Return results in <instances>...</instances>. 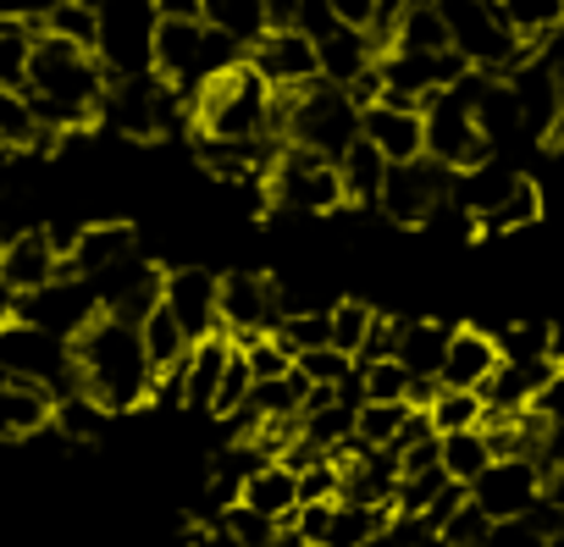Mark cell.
<instances>
[{
  "instance_id": "obj_16",
  "label": "cell",
  "mask_w": 564,
  "mask_h": 547,
  "mask_svg": "<svg viewBox=\"0 0 564 547\" xmlns=\"http://www.w3.org/2000/svg\"><path fill=\"white\" fill-rule=\"evenodd\" d=\"M542 464L536 459H492L476 481H470V497L492 514V519H525L536 503H542Z\"/></svg>"
},
{
  "instance_id": "obj_52",
  "label": "cell",
  "mask_w": 564,
  "mask_h": 547,
  "mask_svg": "<svg viewBox=\"0 0 564 547\" xmlns=\"http://www.w3.org/2000/svg\"><path fill=\"white\" fill-rule=\"evenodd\" d=\"M547 62H553V73H558V84H564V40L553 45V56H547Z\"/></svg>"
},
{
  "instance_id": "obj_21",
  "label": "cell",
  "mask_w": 564,
  "mask_h": 547,
  "mask_svg": "<svg viewBox=\"0 0 564 547\" xmlns=\"http://www.w3.org/2000/svg\"><path fill=\"white\" fill-rule=\"evenodd\" d=\"M498 365H503V349H498L492 332H481V327H454L437 382H443V387H481Z\"/></svg>"
},
{
  "instance_id": "obj_49",
  "label": "cell",
  "mask_w": 564,
  "mask_h": 547,
  "mask_svg": "<svg viewBox=\"0 0 564 547\" xmlns=\"http://www.w3.org/2000/svg\"><path fill=\"white\" fill-rule=\"evenodd\" d=\"M327 7L344 29H371L377 23V0H327Z\"/></svg>"
},
{
  "instance_id": "obj_24",
  "label": "cell",
  "mask_w": 564,
  "mask_h": 547,
  "mask_svg": "<svg viewBox=\"0 0 564 547\" xmlns=\"http://www.w3.org/2000/svg\"><path fill=\"white\" fill-rule=\"evenodd\" d=\"M316 45H322V78H327V84H344V89H349L366 67H377V56H382V45L371 40V29H344V23H338L333 34H322Z\"/></svg>"
},
{
  "instance_id": "obj_4",
  "label": "cell",
  "mask_w": 564,
  "mask_h": 547,
  "mask_svg": "<svg viewBox=\"0 0 564 547\" xmlns=\"http://www.w3.org/2000/svg\"><path fill=\"white\" fill-rule=\"evenodd\" d=\"M276 139L282 144H305L327 161H338L360 139V106L344 84H305L294 95H276Z\"/></svg>"
},
{
  "instance_id": "obj_27",
  "label": "cell",
  "mask_w": 564,
  "mask_h": 547,
  "mask_svg": "<svg viewBox=\"0 0 564 547\" xmlns=\"http://www.w3.org/2000/svg\"><path fill=\"white\" fill-rule=\"evenodd\" d=\"M338 177H344V199H349V205H377V199H382V183H388V155L360 133V139L338 155Z\"/></svg>"
},
{
  "instance_id": "obj_38",
  "label": "cell",
  "mask_w": 564,
  "mask_h": 547,
  "mask_svg": "<svg viewBox=\"0 0 564 547\" xmlns=\"http://www.w3.org/2000/svg\"><path fill=\"white\" fill-rule=\"evenodd\" d=\"M249 393H254V371H249L243 349H232V360H227V371H221V382H216V393H210V415L232 420V415L249 404Z\"/></svg>"
},
{
  "instance_id": "obj_32",
  "label": "cell",
  "mask_w": 564,
  "mask_h": 547,
  "mask_svg": "<svg viewBox=\"0 0 564 547\" xmlns=\"http://www.w3.org/2000/svg\"><path fill=\"white\" fill-rule=\"evenodd\" d=\"M205 23L221 29L227 40H238V45H254L271 29L265 0H205Z\"/></svg>"
},
{
  "instance_id": "obj_18",
  "label": "cell",
  "mask_w": 564,
  "mask_h": 547,
  "mask_svg": "<svg viewBox=\"0 0 564 547\" xmlns=\"http://www.w3.org/2000/svg\"><path fill=\"white\" fill-rule=\"evenodd\" d=\"M360 133L388 155V166L426 155V111L410 106V100H393V95L371 100V106L360 111Z\"/></svg>"
},
{
  "instance_id": "obj_51",
  "label": "cell",
  "mask_w": 564,
  "mask_h": 547,
  "mask_svg": "<svg viewBox=\"0 0 564 547\" xmlns=\"http://www.w3.org/2000/svg\"><path fill=\"white\" fill-rule=\"evenodd\" d=\"M547 360L564 365V327H547Z\"/></svg>"
},
{
  "instance_id": "obj_45",
  "label": "cell",
  "mask_w": 564,
  "mask_h": 547,
  "mask_svg": "<svg viewBox=\"0 0 564 547\" xmlns=\"http://www.w3.org/2000/svg\"><path fill=\"white\" fill-rule=\"evenodd\" d=\"M492 338H498L503 360H514V365L547 360V327H536V321H514V327H503V332H492Z\"/></svg>"
},
{
  "instance_id": "obj_46",
  "label": "cell",
  "mask_w": 564,
  "mask_h": 547,
  "mask_svg": "<svg viewBox=\"0 0 564 547\" xmlns=\"http://www.w3.org/2000/svg\"><path fill=\"white\" fill-rule=\"evenodd\" d=\"M481 547H553V541H547V530L536 519H492Z\"/></svg>"
},
{
  "instance_id": "obj_34",
  "label": "cell",
  "mask_w": 564,
  "mask_h": 547,
  "mask_svg": "<svg viewBox=\"0 0 564 547\" xmlns=\"http://www.w3.org/2000/svg\"><path fill=\"white\" fill-rule=\"evenodd\" d=\"M388 514H393V508H377V503L338 497V508H333V525H327L322 547H360L371 530H382V525H388Z\"/></svg>"
},
{
  "instance_id": "obj_25",
  "label": "cell",
  "mask_w": 564,
  "mask_h": 547,
  "mask_svg": "<svg viewBox=\"0 0 564 547\" xmlns=\"http://www.w3.org/2000/svg\"><path fill=\"white\" fill-rule=\"evenodd\" d=\"M238 497H243L249 508L271 514V519H289V514L300 508V470L282 464V459H265V464L249 470V481H243Z\"/></svg>"
},
{
  "instance_id": "obj_14",
  "label": "cell",
  "mask_w": 564,
  "mask_h": 547,
  "mask_svg": "<svg viewBox=\"0 0 564 547\" xmlns=\"http://www.w3.org/2000/svg\"><path fill=\"white\" fill-rule=\"evenodd\" d=\"M62 271H67V249L56 243V232L18 227V232L0 238V283H7L18 299L34 294V288H45V283H56Z\"/></svg>"
},
{
  "instance_id": "obj_23",
  "label": "cell",
  "mask_w": 564,
  "mask_h": 547,
  "mask_svg": "<svg viewBox=\"0 0 564 547\" xmlns=\"http://www.w3.org/2000/svg\"><path fill=\"white\" fill-rule=\"evenodd\" d=\"M542 210H547V199H542V183L536 177H514L481 216H470L476 221V232H487V238H503V232H520V227H536L542 221Z\"/></svg>"
},
{
  "instance_id": "obj_1",
  "label": "cell",
  "mask_w": 564,
  "mask_h": 547,
  "mask_svg": "<svg viewBox=\"0 0 564 547\" xmlns=\"http://www.w3.org/2000/svg\"><path fill=\"white\" fill-rule=\"evenodd\" d=\"M106 84L111 73L100 67V56L89 45H73L62 34H34V56H29V106L40 117L45 133H73L84 122L100 117V100H106Z\"/></svg>"
},
{
  "instance_id": "obj_54",
  "label": "cell",
  "mask_w": 564,
  "mask_h": 547,
  "mask_svg": "<svg viewBox=\"0 0 564 547\" xmlns=\"http://www.w3.org/2000/svg\"><path fill=\"white\" fill-rule=\"evenodd\" d=\"M0 382H12V371H0Z\"/></svg>"
},
{
  "instance_id": "obj_39",
  "label": "cell",
  "mask_w": 564,
  "mask_h": 547,
  "mask_svg": "<svg viewBox=\"0 0 564 547\" xmlns=\"http://www.w3.org/2000/svg\"><path fill=\"white\" fill-rule=\"evenodd\" d=\"M243 349V360H249V371H254V382H276V376H289L294 371V349L282 343L276 332H254L249 343H238Z\"/></svg>"
},
{
  "instance_id": "obj_35",
  "label": "cell",
  "mask_w": 564,
  "mask_h": 547,
  "mask_svg": "<svg viewBox=\"0 0 564 547\" xmlns=\"http://www.w3.org/2000/svg\"><path fill=\"white\" fill-rule=\"evenodd\" d=\"M34 34H40V23H23V18H0V89H23V84H29Z\"/></svg>"
},
{
  "instance_id": "obj_7",
  "label": "cell",
  "mask_w": 564,
  "mask_h": 547,
  "mask_svg": "<svg viewBox=\"0 0 564 547\" xmlns=\"http://www.w3.org/2000/svg\"><path fill=\"white\" fill-rule=\"evenodd\" d=\"M265 199L282 205V210H305V216H322V210H338L349 205L344 199V177H338V161L305 150V144H282L271 172H265Z\"/></svg>"
},
{
  "instance_id": "obj_19",
  "label": "cell",
  "mask_w": 564,
  "mask_h": 547,
  "mask_svg": "<svg viewBox=\"0 0 564 547\" xmlns=\"http://www.w3.org/2000/svg\"><path fill=\"white\" fill-rule=\"evenodd\" d=\"M95 294H100V310L106 316L144 321L161 305V271L144 265L139 254H128L122 265H111V271H100V277H95Z\"/></svg>"
},
{
  "instance_id": "obj_47",
  "label": "cell",
  "mask_w": 564,
  "mask_h": 547,
  "mask_svg": "<svg viewBox=\"0 0 564 547\" xmlns=\"http://www.w3.org/2000/svg\"><path fill=\"white\" fill-rule=\"evenodd\" d=\"M399 327H404V316H382V310H377V321H371V332H366V343H360V365L399 354Z\"/></svg>"
},
{
  "instance_id": "obj_2",
  "label": "cell",
  "mask_w": 564,
  "mask_h": 547,
  "mask_svg": "<svg viewBox=\"0 0 564 547\" xmlns=\"http://www.w3.org/2000/svg\"><path fill=\"white\" fill-rule=\"evenodd\" d=\"M73 360H78V387H84L89 398H100L111 415L150 404L155 365H150V354H144L139 321H122V316H106V310H100V316L73 338Z\"/></svg>"
},
{
  "instance_id": "obj_44",
  "label": "cell",
  "mask_w": 564,
  "mask_h": 547,
  "mask_svg": "<svg viewBox=\"0 0 564 547\" xmlns=\"http://www.w3.org/2000/svg\"><path fill=\"white\" fill-rule=\"evenodd\" d=\"M276 338L282 343H289L294 354H305V349H322V343H333V321H327V310L322 316H311V310H289V316H282L276 321Z\"/></svg>"
},
{
  "instance_id": "obj_50",
  "label": "cell",
  "mask_w": 564,
  "mask_h": 547,
  "mask_svg": "<svg viewBox=\"0 0 564 547\" xmlns=\"http://www.w3.org/2000/svg\"><path fill=\"white\" fill-rule=\"evenodd\" d=\"M161 18H205V0H155Z\"/></svg>"
},
{
  "instance_id": "obj_31",
  "label": "cell",
  "mask_w": 564,
  "mask_h": 547,
  "mask_svg": "<svg viewBox=\"0 0 564 547\" xmlns=\"http://www.w3.org/2000/svg\"><path fill=\"white\" fill-rule=\"evenodd\" d=\"M410 409H415L410 398H360L355 404V437L366 448H393V437L410 420Z\"/></svg>"
},
{
  "instance_id": "obj_53",
  "label": "cell",
  "mask_w": 564,
  "mask_h": 547,
  "mask_svg": "<svg viewBox=\"0 0 564 547\" xmlns=\"http://www.w3.org/2000/svg\"><path fill=\"white\" fill-rule=\"evenodd\" d=\"M415 547H448V541H443V536H437V530H432V536H421V541H415Z\"/></svg>"
},
{
  "instance_id": "obj_33",
  "label": "cell",
  "mask_w": 564,
  "mask_h": 547,
  "mask_svg": "<svg viewBox=\"0 0 564 547\" xmlns=\"http://www.w3.org/2000/svg\"><path fill=\"white\" fill-rule=\"evenodd\" d=\"M139 332H144V354H150V365L155 371H166V365H177L188 349H194V338L177 327V316L166 310V305H155L144 321H139Z\"/></svg>"
},
{
  "instance_id": "obj_37",
  "label": "cell",
  "mask_w": 564,
  "mask_h": 547,
  "mask_svg": "<svg viewBox=\"0 0 564 547\" xmlns=\"http://www.w3.org/2000/svg\"><path fill=\"white\" fill-rule=\"evenodd\" d=\"M45 34H62L73 45H89L95 51V34H100V18H95V0H51V12L40 18Z\"/></svg>"
},
{
  "instance_id": "obj_29",
  "label": "cell",
  "mask_w": 564,
  "mask_h": 547,
  "mask_svg": "<svg viewBox=\"0 0 564 547\" xmlns=\"http://www.w3.org/2000/svg\"><path fill=\"white\" fill-rule=\"evenodd\" d=\"M448 332L443 321H404L399 327V360L415 371V376H437L443 371V354H448Z\"/></svg>"
},
{
  "instance_id": "obj_40",
  "label": "cell",
  "mask_w": 564,
  "mask_h": 547,
  "mask_svg": "<svg viewBox=\"0 0 564 547\" xmlns=\"http://www.w3.org/2000/svg\"><path fill=\"white\" fill-rule=\"evenodd\" d=\"M327 321H333V343H338L344 354H355V360H360V343H366V332H371L377 310H371L366 299H338V305L327 310Z\"/></svg>"
},
{
  "instance_id": "obj_43",
  "label": "cell",
  "mask_w": 564,
  "mask_h": 547,
  "mask_svg": "<svg viewBox=\"0 0 564 547\" xmlns=\"http://www.w3.org/2000/svg\"><path fill=\"white\" fill-rule=\"evenodd\" d=\"M487 530H492V514H487L476 497H465V503L443 519V530H437V536H443L448 547H481V541H487Z\"/></svg>"
},
{
  "instance_id": "obj_17",
  "label": "cell",
  "mask_w": 564,
  "mask_h": 547,
  "mask_svg": "<svg viewBox=\"0 0 564 547\" xmlns=\"http://www.w3.org/2000/svg\"><path fill=\"white\" fill-rule=\"evenodd\" d=\"M161 305L177 316V327L199 343L210 332H221V277L205 265H177L161 277Z\"/></svg>"
},
{
  "instance_id": "obj_9",
  "label": "cell",
  "mask_w": 564,
  "mask_h": 547,
  "mask_svg": "<svg viewBox=\"0 0 564 547\" xmlns=\"http://www.w3.org/2000/svg\"><path fill=\"white\" fill-rule=\"evenodd\" d=\"M426 111V155L443 161L448 172H465L476 161H487V133L476 122V100H470V84H448L437 95L421 100Z\"/></svg>"
},
{
  "instance_id": "obj_3",
  "label": "cell",
  "mask_w": 564,
  "mask_h": 547,
  "mask_svg": "<svg viewBox=\"0 0 564 547\" xmlns=\"http://www.w3.org/2000/svg\"><path fill=\"white\" fill-rule=\"evenodd\" d=\"M188 117H194L199 139H265V133H276V89L249 62H238L194 89Z\"/></svg>"
},
{
  "instance_id": "obj_5",
  "label": "cell",
  "mask_w": 564,
  "mask_h": 547,
  "mask_svg": "<svg viewBox=\"0 0 564 547\" xmlns=\"http://www.w3.org/2000/svg\"><path fill=\"white\" fill-rule=\"evenodd\" d=\"M443 23H448V45L465 56V67L476 73H509L514 62L531 56V45H520V34L498 18L492 0H437Z\"/></svg>"
},
{
  "instance_id": "obj_11",
  "label": "cell",
  "mask_w": 564,
  "mask_h": 547,
  "mask_svg": "<svg viewBox=\"0 0 564 547\" xmlns=\"http://www.w3.org/2000/svg\"><path fill=\"white\" fill-rule=\"evenodd\" d=\"M12 316H23V321H34V327H45V332H56V338L73 343V338L100 316V294H95L89 277H73V271H62L56 283L23 294V299L12 305Z\"/></svg>"
},
{
  "instance_id": "obj_28",
  "label": "cell",
  "mask_w": 564,
  "mask_h": 547,
  "mask_svg": "<svg viewBox=\"0 0 564 547\" xmlns=\"http://www.w3.org/2000/svg\"><path fill=\"white\" fill-rule=\"evenodd\" d=\"M492 7L520 34V45H547L564 29V0H492Z\"/></svg>"
},
{
  "instance_id": "obj_6",
  "label": "cell",
  "mask_w": 564,
  "mask_h": 547,
  "mask_svg": "<svg viewBox=\"0 0 564 547\" xmlns=\"http://www.w3.org/2000/svg\"><path fill=\"white\" fill-rule=\"evenodd\" d=\"M95 56L111 78H133V73H155V0H95Z\"/></svg>"
},
{
  "instance_id": "obj_41",
  "label": "cell",
  "mask_w": 564,
  "mask_h": 547,
  "mask_svg": "<svg viewBox=\"0 0 564 547\" xmlns=\"http://www.w3.org/2000/svg\"><path fill=\"white\" fill-rule=\"evenodd\" d=\"M410 365L399 360V354H388V360H366L360 365V398H410Z\"/></svg>"
},
{
  "instance_id": "obj_10",
  "label": "cell",
  "mask_w": 564,
  "mask_h": 547,
  "mask_svg": "<svg viewBox=\"0 0 564 547\" xmlns=\"http://www.w3.org/2000/svg\"><path fill=\"white\" fill-rule=\"evenodd\" d=\"M443 205H454V172L432 155H415V161H399L388 166V183H382V199L377 210L399 227H426Z\"/></svg>"
},
{
  "instance_id": "obj_48",
  "label": "cell",
  "mask_w": 564,
  "mask_h": 547,
  "mask_svg": "<svg viewBox=\"0 0 564 547\" xmlns=\"http://www.w3.org/2000/svg\"><path fill=\"white\" fill-rule=\"evenodd\" d=\"M536 464H542V475H564V415H547V420H542Z\"/></svg>"
},
{
  "instance_id": "obj_36",
  "label": "cell",
  "mask_w": 564,
  "mask_h": 547,
  "mask_svg": "<svg viewBox=\"0 0 564 547\" xmlns=\"http://www.w3.org/2000/svg\"><path fill=\"white\" fill-rule=\"evenodd\" d=\"M437 431H459V426H487V404L476 387H437V398L426 404Z\"/></svg>"
},
{
  "instance_id": "obj_8",
  "label": "cell",
  "mask_w": 564,
  "mask_h": 547,
  "mask_svg": "<svg viewBox=\"0 0 564 547\" xmlns=\"http://www.w3.org/2000/svg\"><path fill=\"white\" fill-rule=\"evenodd\" d=\"M0 371H12L23 382H40L51 387L56 398L78 387V360H73V343L23 321V316H7L0 321Z\"/></svg>"
},
{
  "instance_id": "obj_30",
  "label": "cell",
  "mask_w": 564,
  "mask_h": 547,
  "mask_svg": "<svg viewBox=\"0 0 564 547\" xmlns=\"http://www.w3.org/2000/svg\"><path fill=\"white\" fill-rule=\"evenodd\" d=\"M487 464H492L487 426H459V431H443V470H448V481L470 486Z\"/></svg>"
},
{
  "instance_id": "obj_42",
  "label": "cell",
  "mask_w": 564,
  "mask_h": 547,
  "mask_svg": "<svg viewBox=\"0 0 564 547\" xmlns=\"http://www.w3.org/2000/svg\"><path fill=\"white\" fill-rule=\"evenodd\" d=\"M276 525H282V519H271V514H260V508H249L243 497H232V503L221 508V530H227V536H232L238 547H265Z\"/></svg>"
},
{
  "instance_id": "obj_15",
  "label": "cell",
  "mask_w": 564,
  "mask_h": 547,
  "mask_svg": "<svg viewBox=\"0 0 564 547\" xmlns=\"http://www.w3.org/2000/svg\"><path fill=\"white\" fill-rule=\"evenodd\" d=\"M470 67L459 51H382V95L421 106L426 95L459 84Z\"/></svg>"
},
{
  "instance_id": "obj_26",
  "label": "cell",
  "mask_w": 564,
  "mask_h": 547,
  "mask_svg": "<svg viewBox=\"0 0 564 547\" xmlns=\"http://www.w3.org/2000/svg\"><path fill=\"white\" fill-rule=\"evenodd\" d=\"M232 349H238V343H232L227 332H210V338H199V343L188 349V371H183V404H188V409H205V415H210V393H216V382H221Z\"/></svg>"
},
{
  "instance_id": "obj_13",
  "label": "cell",
  "mask_w": 564,
  "mask_h": 547,
  "mask_svg": "<svg viewBox=\"0 0 564 547\" xmlns=\"http://www.w3.org/2000/svg\"><path fill=\"white\" fill-rule=\"evenodd\" d=\"M289 316L282 288L260 271H227L221 277V332L232 343H249L254 332H276V321Z\"/></svg>"
},
{
  "instance_id": "obj_20",
  "label": "cell",
  "mask_w": 564,
  "mask_h": 547,
  "mask_svg": "<svg viewBox=\"0 0 564 547\" xmlns=\"http://www.w3.org/2000/svg\"><path fill=\"white\" fill-rule=\"evenodd\" d=\"M133 243H139V232H133L128 221H89V227H78L73 243H67V271L95 283L100 271H111V265H122V260L133 254Z\"/></svg>"
},
{
  "instance_id": "obj_55",
  "label": "cell",
  "mask_w": 564,
  "mask_h": 547,
  "mask_svg": "<svg viewBox=\"0 0 564 547\" xmlns=\"http://www.w3.org/2000/svg\"><path fill=\"white\" fill-rule=\"evenodd\" d=\"M558 139H564V128H558Z\"/></svg>"
},
{
  "instance_id": "obj_22",
  "label": "cell",
  "mask_w": 564,
  "mask_h": 547,
  "mask_svg": "<svg viewBox=\"0 0 564 547\" xmlns=\"http://www.w3.org/2000/svg\"><path fill=\"white\" fill-rule=\"evenodd\" d=\"M51 415H56V393L40 387V382H0V442H23V437H40L51 431Z\"/></svg>"
},
{
  "instance_id": "obj_12",
  "label": "cell",
  "mask_w": 564,
  "mask_h": 547,
  "mask_svg": "<svg viewBox=\"0 0 564 547\" xmlns=\"http://www.w3.org/2000/svg\"><path fill=\"white\" fill-rule=\"evenodd\" d=\"M249 67L276 89V95H294L305 84L322 78V45L316 34L305 29H265L254 45H249Z\"/></svg>"
}]
</instances>
